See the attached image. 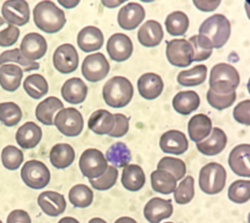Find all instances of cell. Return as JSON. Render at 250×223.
<instances>
[{
	"label": "cell",
	"mask_w": 250,
	"mask_h": 223,
	"mask_svg": "<svg viewBox=\"0 0 250 223\" xmlns=\"http://www.w3.org/2000/svg\"><path fill=\"white\" fill-rule=\"evenodd\" d=\"M37 27L48 34H54L63 29L66 22L64 12L51 1L38 3L33 10Z\"/></svg>",
	"instance_id": "1"
},
{
	"label": "cell",
	"mask_w": 250,
	"mask_h": 223,
	"mask_svg": "<svg viewBox=\"0 0 250 223\" xmlns=\"http://www.w3.org/2000/svg\"><path fill=\"white\" fill-rule=\"evenodd\" d=\"M104 100L109 107L122 108L129 104L134 95V87L129 80L121 76L109 79L103 87Z\"/></svg>",
	"instance_id": "2"
},
{
	"label": "cell",
	"mask_w": 250,
	"mask_h": 223,
	"mask_svg": "<svg viewBox=\"0 0 250 223\" xmlns=\"http://www.w3.org/2000/svg\"><path fill=\"white\" fill-rule=\"evenodd\" d=\"M240 83V75L234 66L220 63L213 66L210 72L209 86L213 92L229 94L236 91Z\"/></svg>",
	"instance_id": "3"
},
{
	"label": "cell",
	"mask_w": 250,
	"mask_h": 223,
	"mask_svg": "<svg viewBox=\"0 0 250 223\" xmlns=\"http://www.w3.org/2000/svg\"><path fill=\"white\" fill-rule=\"evenodd\" d=\"M199 32V35L209 39L213 48L220 49L229 41L231 33V25L226 16L214 14L203 22Z\"/></svg>",
	"instance_id": "4"
},
{
	"label": "cell",
	"mask_w": 250,
	"mask_h": 223,
	"mask_svg": "<svg viewBox=\"0 0 250 223\" xmlns=\"http://www.w3.org/2000/svg\"><path fill=\"white\" fill-rule=\"evenodd\" d=\"M227 172L221 164L215 162L203 166L199 174L201 190L207 195H216L223 191L226 184Z\"/></svg>",
	"instance_id": "5"
},
{
	"label": "cell",
	"mask_w": 250,
	"mask_h": 223,
	"mask_svg": "<svg viewBox=\"0 0 250 223\" xmlns=\"http://www.w3.org/2000/svg\"><path fill=\"white\" fill-rule=\"evenodd\" d=\"M21 177L26 186L34 190H41L48 185L50 172L46 165L40 161L26 162L21 171Z\"/></svg>",
	"instance_id": "6"
},
{
	"label": "cell",
	"mask_w": 250,
	"mask_h": 223,
	"mask_svg": "<svg viewBox=\"0 0 250 223\" xmlns=\"http://www.w3.org/2000/svg\"><path fill=\"white\" fill-rule=\"evenodd\" d=\"M108 166L106 158L97 149H88L80 158V169L83 175L88 180H96L103 175Z\"/></svg>",
	"instance_id": "7"
},
{
	"label": "cell",
	"mask_w": 250,
	"mask_h": 223,
	"mask_svg": "<svg viewBox=\"0 0 250 223\" xmlns=\"http://www.w3.org/2000/svg\"><path fill=\"white\" fill-rule=\"evenodd\" d=\"M54 125L59 131L66 137L79 136L84 127L82 114L73 107L62 109L54 118Z\"/></svg>",
	"instance_id": "8"
},
{
	"label": "cell",
	"mask_w": 250,
	"mask_h": 223,
	"mask_svg": "<svg viewBox=\"0 0 250 223\" xmlns=\"http://www.w3.org/2000/svg\"><path fill=\"white\" fill-rule=\"evenodd\" d=\"M167 57L173 66L187 67L193 61V48L191 44L185 39H176L167 42Z\"/></svg>",
	"instance_id": "9"
},
{
	"label": "cell",
	"mask_w": 250,
	"mask_h": 223,
	"mask_svg": "<svg viewBox=\"0 0 250 223\" xmlns=\"http://www.w3.org/2000/svg\"><path fill=\"white\" fill-rule=\"evenodd\" d=\"M84 78L91 82H97L107 76L110 66L106 57L102 53L86 56L82 64Z\"/></svg>",
	"instance_id": "10"
},
{
	"label": "cell",
	"mask_w": 250,
	"mask_h": 223,
	"mask_svg": "<svg viewBox=\"0 0 250 223\" xmlns=\"http://www.w3.org/2000/svg\"><path fill=\"white\" fill-rule=\"evenodd\" d=\"M53 66L62 74L75 72L79 64V56L75 47L71 44H63L56 48L53 56Z\"/></svg>",
	"instance_id": "11"
},
{
	"label": "cell",
	"mask_w": 250,
	"mask_h": 223,
	"mask_svg": "<svg viewBox=\"0 0 250 223\" xmlns=\"http://www.w3.org/2000/svg\"><path fill=\"white\" fill-rule=\"evenodd\" d=\"M1 14L10 24L22 26L29 21L30 9L27 1L23 0L6 1L1 7Z\"/></svg>",
	"instance_id": "12"
},
{
	"label": "cell",
	"mask_w": 250,
	"mask_h": 223,
	"mask_svg": "<svg viewBox=\"0 0 250 223\" xmlns=\"http://www.w3.org/2000/svg\"><path fill=\"white\" fill-rule=\"evenodd\" d=\"M48 43L42 35L35 32L25 35L20 45V51L30 61L39 60L46 54Z\"/></svg>",
	"instance_id": "13"
},
{
	"label": "cell",
	"mask_w": 250,
	"mask_h": 223,
	"mask_svg": "<svg viewBox=\"0 0 250 223\" xmlns=\"http://www.w3.org/2000/svg\"><path fill=\"white\" fill-rule=\"evenodd\" d=\"M134 50L129 37L123 33L112 35L106 43V51L112 60L123 62L131 57Z\"/></svg>",
	"instance_id": "14"
},
{
	"label": "cell",
	"mask_w": 250,
	"mask_h": 223,
	"mask_svg": "<svg viewBox=\"0 0 250 223\" xmlns=\"http://www.w3.org/2000/svg\"><path fill=\"white\" fill-rule=\"evenodd\" d=\"M146 18L144 7L137 2H130L120 10L118 22L123 29L131 31L138 27Z\"/></svg>",
	"instance_id": "15"
},
{
	"label": "cell",
	"mask_w": 250,
	"mask_h": 223,
	"mask_svg": "<svg viewBox=\"0 0 250 223\" xmlns=\"http://www.w3.org/2000/svg\"><path fill=\"white\" fill-rule=\"evenodd\" d=\"M189 143L184 133L177 130H170L161 136L160 147L167 154L180 156L187 151Z\"/></svg>",
	"instance_id": "16"
},
{
	"label": "cell",
	"mask_w": 250,
	"mask_h": 223,
	"mask_svg": "<svg viewBox=\"0 0 250 223\" xmlns=\"http://www.w3.org/2000/svg\"><path fill=\"white\" fill-rule=\"evenodd\" d=\"M229 164L232 171L239 177H250V145L242 144L235 147L230 152Z\"/></svg>",
	"instance_id": "17"
},
{
	"label": "cell",
	"mask_w": 250,
	"mask_h": 223,
	"mask_svg": "<svg viewBox=\"0 0 250 223\" xmlns=\"http://www.w3.org/2000/svg\"><path fill=\"white\" fill-rule=\"evenodd\" d=\"M174 208L171 200L155 197L150 199L144 208V215L150 223H160L172 215Z\"/></svg>",
	"instance_id": "18"
},
{
	"label": "cell",
	"mask_w": 250,
	"mask_h": 223,
	"mask_svg": "<svg viewBox=\"0 0 250 223\" xmlns=\"http://www.w3.org/2000/svg\"><path fill=\"white\" fill-rule=\"evenodd\" d=\"M38 203L45 215L53 218L63 214L66 208L64 196L55 191L42 192L38 196Z\"/></svg>",
	"instance_id": "19"
},
{
	"label": "cell",
	"mask_w": 250,
	"mask_h": 223,
	"mask_svg": "<svg viewBox=\"0 0 250 223\" xmlns=\"http://www.w3.org/2000/svg\"><path fill=\"white\" fill-rule=\"evenodd\" d=\"M137 87L140 95L147 100L158 98L164 88V83L161 76L152 72L144 74L139 78Z\"/></svg>",
	"instance_id": "20"
},
{
	"label": "cell",
	"mask_w": 250,
	"mask_h": 223,
	"mask_svg": "<svg viewBox=\"0 0 250 223\" xmlns=\"http://www.w3.org/2000/svg\"><path fill=\"white\" fill-rule=\"evenodd\" d=\"M104 35L102 31L96 26H89L83 28L77 38L78 47L85 53L98 51L103 46Z\"/></svg>",
	"instance_id": "21"
},
{
	"label": "cell",
	"mask_w": 250,
	"mask_h": 223,
	"mask_svg": "<svg viewBox=\"0 0 250 223\" xmlns=\"http://www.w3.org/2000/svg\"><path fill=\"white\" fill-rule=\"evenodd\" d=\"M42 131L41 127L34 122H27L18 129L16 140L23 149L29 150L38 146L42 140Z\"/></svg>",
	"instance_id": "22"
},
{
	"label": "cell",
	"mask_w": 250,
	"mask_h": 223,
	"mask_svg": "<svg viewBox=\"0 0 250 223\" xmlns=\"http://www.w3.org/2000/svg\"><path fill=\"white\" fill-rule=\"evenodd\" d=\"M228 139L226 133L220 128L214 127L211 135L207 140L196 143L198 150L208 156L220 154L226 148Z\"/></svg>",
	"instance_id": "23"
},
{
	"label": "cell",
	"mask_w": 250,
	"mask_h": 223,
	"mask_svg": "<svg viewBox=\"0 0 250 223\" xmlns=\"http://www.w3.org/2000/svg\"><path fill=\"white\" fill-rule=\"evenodd\" d=\"M88 94V86L79 78L68 80L62 88V96L66 102L79 104L83 102Z\"/></svg>",
	"instance_id": "24"
},
{
	"label": "cell",
	"mask_w": 250,
	"mask_h": 223,
	"mask_svg": "<svg viewBox=\"0 0 250 223\" xmlns=\"http://www.w3.org/2000/svg\"><path fill=\"white\" fill-rule=\"evenodd\" d=\"M164 37L162 26L156 20H147L138 31L139 41L141 45L147 48L158 46Z\"/></svg>",
	"instance_id": "25"
},
{
	"label": "cell",
	"mask_w": 250,
	"mask_h": 223,
	"mask_svg": "<svg viewBox=\"0 0 250 223\" xmlns=\"http://www.w3.org/2000/svg\"><path fill=\"white\" fill-rule=\"evenodd\" d=\"M115 119L114 115L106 110H98L94 112L88 120L90 130L98 134H109L115 128Z\"/></svg>",
	"instance_id": "26"
},
{
	"label": "cell",
	"mask_w": 250,
	"mask_h": 223,
	"mask_svg": "<svg viewBox=\"0 0 250 223\" xmlns=\"http://www.w3.org/2000/svg\"><path fill=\"white\" fill-rule=\"evenodd\" d=\"M146 182V174L139 165H127L123 170L121 182L126 190L131 192L139 191L144 187Z\"/></svg>",
	"instance_id": "27"
},
{
	"label": "cell",
	"mask_w": 250,
	"mask_h": 223,
	"mask_svg": "<svg viewBox=\"0 0 250 223\" xmlns=\"http://www.w3.org/2000/svg\"><path fill=\"white\" fill-rule=\"evenodd\" d=\"M212 122L211 119L204 114H198L192 117L188 122L189 136L190 140L199 143L211 134Z\"/></svg>",
	"instance_id": "28"
},
{
	"label": "cell",
	"mask_w": 250,
	"mask_h": 223,
	"mask_svg": "<svg viewBox=\"0 0 250 223\" xmlns=\"http://www.w3.org/2000/svg\"><path fill=\"white\" fill-rule=\"evenodd\" d=\"M50 162L55 168L64 169L73 163L75 152L69 144L61 143L52 147L49 155Z\"/></svg>",
	"instance_id": "29"
},
{
	"label": "cell",
	"mask_w": 250,
	"mask_h": 223,
	"mask_svg": "<svg viewBox=\"0 0 250 223\" xmlns=\"http://www.w3.org/2000/svg\"><path fill=\"white\" fill-rule=\"evenodd\" d=\"M63 104L59 99L50 97L41 101L36 108L37 119L45 125H54V115L59 110L63 109Z\"/></svg>",
	"instance_id": "30"
},
{
	"label": "cell",
	"mask_w": 250,
	"mask_h": 223,
	"mask_svg": "<svg viewBox=\"0 0 250 223\" xmlns=\"http://www.w3.org/2000/svg\"><path fill=\"white\" fill-rule=\"evenodd\" d=\"M199 94L193 91H181L173 99L172 105L174 110L183 115H190L200 106Z\"/></svg>",
	"instance_id": "31"
},
{
	"label": "cell",
	"mask_w": 250,
	"mask_h": 223,
	"mask_svg": "<svg viewBox=\"0 0 250 223\" xmlns=\"http://www.w3.org/2000/svg\"><path fill=\"white\" fill-rule=\"evenodd\" d=\"M23 78V70L14 64L2 65L0 67V85L3 89L13 92L19 89Z\"/></svg>",
	"instance_id": "32"
},
{
	"label": "cell",
	"mask_w": 250,
	"mask_h": 223,
	"mask_svg": "<svg viewBox=\"0 0 250 223\" xmlns=\"http://www.w3.org/2000/svg\"><path fill=\"white\" fill-rule=\"evenodd\" d=\"M150 180L152 189L161 194H171L177 188V180L168 171L155 170L151 174Z\"/></svg>",
	"instance_id": "33"
},
{
	"label": "cell",
	"mask_w": 250,
	"mask_h": 223,
	"mask_svg": "<svg viewBox=\"0 0 250 223\" xmlns=\"http://www.w3.org/2000/svg\"><path fill=\"white\" fill-rule=\"evenodd\" d=\"M26 94L34 100H40L48 94L49 86L46 79L39 74L29 75L23 82Z\"/></svg>",
	"instance_id": "34"
},
{
	"label": "cell",
	"mask_w": 250,
	"mask_h": 223,
	"mask_svg": "<svg viewBox=\"0 0 250 223\" xmlns=\"http://www.w3.org/2000/svg\"><path fill=\"white\" fill-rule=\"evenodd\" d=\"M188 17L181 11L173 12L167 16L165 25L167 32L171 36H183L189 28Z\"/></svg>",
	"instance_id": "35"
},
{
	"label": "cell",
	"mask_w": 250,
	"mask_h": 223,
	"mask_svg": "<svg viewBox=\"0 0 250 223\" xmlns=\"http://www.w3.org/2000/svg\"><path fill=\"white\" fill-rule=\"evenodd\" d=\"M106 159L113 165L114 167H125L131 162V151L126 144L117 142L108 149L106 153Z\"/></svg>",
	"instance_id": "36"
},
{
	"label": "cell",
	"mask_w": 250,
	"mask_h": 223,
	"mask_svg": "<svg viewBox=\"0 0 250 223\" xmlns=\"http://www.w3.org/2000/svg\"><path fill=\"white\" fill-rule=\"evenodd\" d=\"M69 200L75 207H88L94 201V193L88 186L78 184L73 186L69 192Z\"/></svg>",
	"instance_id": "37"
},
{
	"label": "cell",
	"mask_w": 250,
	"mask_h": 223,
	"mask_svg": "<svg viewBox=\"0 0 250 223\" xmlns=\"http://www.w3.org/2000/svg\"><path fill=\"white\" fill-rule=\"evenodd\" d=\"M207 76L205 65H197L189 70L182 71L177 76L179 84L186 87H193L204 83Z\"/></svg>",
	"instance_id": "38"
},
{
	"label": "cell",
	"mask_w": 250,
	"mask_h": 223,
	"mask_svg": "<svg viewBox=\"0 0 250 223\" xmlns=\"http://www.w3.org/2000/svg\"><path fill=\"white\" fill-rule=\"evenodd\" d=\"M194 52L193 61L207 60L212 54L213 45L208 38L204 35H194L189 39Z\"/></svg>",
	"instance_id": "39"
},
{
	"label": "cell",
	"mask_w": 250,
	"mask_h": 223,
	"mask_svg": "<svg viewBox=\"0 0 250 223\" xmlns=\"http://www.w3.org/2000/svg\"><path fill=\"white\" fill-rule=\"evenodd\" d=\"M22 111L20 107L14 102L0 104V122L7 127H13L20 122Z\"/></svg>",
	"instance_id": "40"
},
{
	"label": "cell",
	"mask_w": 250,
	"mask_h": 223,
	"mask_svg": "<svg viewBox=\"0 0 250 223\" xmlns=\"http://www.w3.org/2000/svg\"><path fill=\"white\" fill-rule=\"evenodd\" d=\"M229 199L236 203H245L250 199V180H236L230 184L228 191Z\"/></svg>",
	"instance_id": "41"
},
{
	"label": "cell",
	"mask_w": 250,
	"mask_h": 223,
	"mask_svg": "<svg viewBox=\"0 0 250 223\" xmlns=\"http://www.w3.org/2000/svg\"><path fill=\"white\" fill-rule=\"evenodd\" d=\"M7 62H15V63H19L20 66H22L25 72L38 70L40 68V63L35 61H30L25 59L19 48L4 51L0 55V65L4 64Z\"/></svg>",
	"instance_id": "42"
},
{
	"label": "cell",
	"mask_w": 250,
	"mask_h": 223,
	"mask_svg": "<svg viewBox=\"0 0 250 223\" xmlns=\"http://www.w3.org/2000/svg\"><path fill=\"white\" fill-rule=\"evenodd\" d=\"M194 196V179L191 176H188L174 190V200L178 204H187L193 200Z\"/></svg>",
	"instance_id": "43"
},
{
	"label": "cell",
	"mask_w": 250,
	"mask_h": 223,
	"mask_svg": "<svg viewBox=\"0 0 250 223\" xmlns=\"http://www.w3.org/2000/svg\"><path fill=\"white\" fill-rule=\"evenodd\" d=\"M1 159L4 168L10 171H15L23 163V153L15 146L8 145L1 151Z\"/></svg>",
	"instance_id": "44"
},
{
	"label": "cell",
	"mask_w": 250,
	"mask_h": 223,
	"mask_svg": "<svg viewBox=\"0 0 250 223\" xmlns=\"http://www.w3.org/2000/svg\"><path fill=\"white\" fill-rule=\"evenodd\" d=\"M158 170H164L171 173L177 181L181 180L186 174V165L181 159L173 157H164L161 159L158 166Z\"/></svg>",
	"instance_id": "45"
},
{
	"label": "cell",
	"mask_w": 250,
	"mask_h": 223,
	"mask_svg": "<svg viewBox=\"0 0 250 223\" xmlns=\"http://www.w3.org/2000/svg\"><path fill=\"white\" fill-rule=\"evenodd\" d=\"M20 36L19 28L0 17V46L10 47L14 45Z\"/></svg>",
	"instance_id": "46"
},
{
	"label": "cell",
	"mask_w": 250,
	"mask_h": 223,
	"mask_svg": "<svg viewBox=\"0 0 250 223\" xmlns=\"http://www.w3.org/2000/svg\"><path fill=\"white\" fill-rule=\"evenodd\" d=\"M118 177V169L113 166H109L103 175L96 180H89V182L95 190L104 191L112 188L116 184Z\"/></svg>",
	"instance_id": "47"
},
{
	"label": "cell",
	"mask_w": 250,
	"mask_h": 223,
	"mask_svg": "<svg viewBox=\"0 0 250 223\" xmlns=\"http://www.w3.org/2000/svg\"><path fill=\"white\" fill-rule=\"evenodd\" d=\"M207 100L213 108L223 110L233 105L236 100V93L233 91L229 94H218L209 89L207 92Z\"/></svg>",
	"instance_id": "48"
},
{
	"label": "cell",
	"mask_w": 250,
	"mask_h": 223,
	"mask_svg": "<svg viewBox=\"0 0 250 223\" xmlns=\"http://www.w3.org/2000/svg\"><path fill=\"white\" fill-rule=\"evenodd\" d=\"M234 119L243 125H250V100L239 103L233 110Z\"/></svg>",
	"instance_id": "49"
},
{
	"label": "cell",
	"mask_w": 250,
	"mask_h": 223,
	"mask_svg": "<svg viewBox=\"0 0 250 223\" xmlns=\"http://www.w3.org/2000/svg\"><path fill=\"white\" fill-rule=\"evenodd\" d=\"M115 128L113 131L109 134V137L119 138L124 137L129 130V119L123 114H115Z\"/></svg>",
	"instance_id": "50"
},
{
	"label": "cell",
	"mask_w": 250,
	"mask_h": 223,
	"mask_svg": "<svg viewBox=\"0 0 250 223\" xmlns=\"http://www.w3.org/2000/svg\"><path fill=\"white\" fill-rule=\"evenodd\" d=\"M7 223H32V219L26 211L16 209L9 214Z\"/></svg>",
	"instance_id": "51"
},
{
	"label": "cell",
	"mask_w": 250,
	"mask_h": 223,
	"mask_svg": "<svg viewBox=\"0 0 250 223\" xmlns=\"http://www.w3.org/2000/svg\"><path fill=\"white\" fill-rule=\"evenodd\" d=\"M221 1L220 0H213V1H201V0H194V5L203 12H212L215 10L220 5Z\"/></svg>",
	"instance_id": "52"
},
{
	"label": "cell",
	"mask_w": 250,
	"mask_h": 223,
	"mask_svg": "<svg viewBox=\"0 0 250 223\" xmlns=\"http://www.w3.org/2000/svg\"><path fill=\"white\" fill-rule=\"evenodd\" d=\"M59 4L62 6V7H65L66 9H72L74 7H76L80 3V1H63V0H59Z\"/></svg>",
	"instance_id": "53"
},
{
	"label": "cell",
	"mask_w": 250,
	"mask_h": 223,
	"mask_svg": "<svg viewBox=\"0 0 250 223\" xmlns=\"http://www.w3.org/2000/svg\"><path fill=\"white\" fill-rule=\"evenodd\" d=\"M125 1L124 0H121V1H102V3L105 7H109V8H115V7H118Z\"/></svg>",
	"instance_id": "54"
},
{
	"label": "cell",
	"mask_w": 250,
	"mask_h": 223,
	"mask_svg": "<svg viewBox=\"0 0 250 223\" xmlns=\"http://www.w3.org/2000/svg\"><path fill=\"white\" fill-rule=\"evenodd\" d=\"M115 223H137L135 220L129 217H122L117 220Z\"/></svg>",
	"instance_id": "55"
},
{
	"label": "cell",
	"mask_w": 250,
	"mask_h": 223,
	"mask_svg": "<svg viewBox=\"0 0 250 223\" xmlns=\"http://www.w3.org/2000/svg\"><path fill=\"white\" fill-rule=\"evenodd\" d=\"M58 223H80V222L78 220L72 218V217H65V218H62Z\"/></svg>",
	"instance_id": "56"
},
{
	"label": "cell",
	"mask_w": 250,
	"mask_h": 223,
	"mask_svg": "<svg viewBox=\"0 0 250 223\" xmlns=\"http://www.w3.org/2000/svg\"><path fill=\"white\" fill-rule=\"evenodd\" d=\"M88 223H107L106 221H104L103 219L100 218H95L91 219Z\"/></svg>",
	"instance_id": "57"
},
{
	"label": "cell",
	"mask_w": 250,
	"mask_h": 223,
	"mask_svg": "<svg viewBox=\"0 0 250 223\" xmlns=\"http://www.w3.org/2000/svg\"><path fill=\"white\" fill-rule=\"evenodd\" d=\"M171 223V222H167V223Z\"/></svg>",
	"instance_id": "58"
},
{
	"label": "cell",
	"mask_w": 250,
	"mask_h": 223,
	"mask_svg": "<svg viewBox=\"0 0 250 223\" xmlns=\"http://www.w3.org/2000/svg\"><path fill=\"white\" fill-rule=\"evenodd\" d=\"M0 223H3L2 222H1V220H0Z\"/></svg>",
	"instance_id": "59"
}]
</instances>
